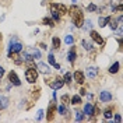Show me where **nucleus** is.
<instances>
[{
    "instance_id": "nucleus-1",
    "label": "nucleus",
    "mask_w": 123,
    "mask_h": 123,
    "mask_svg": "<svg viewBox=\"0 0 123 123\" xmlns=\"http://www.w3.org/2000/svg\"><path fill=\"white\" fill-rule=\"evenodd\" d=\"M69 11H70L71 18H73V23H74V25H76V27H78V28H81V27H83V24H84V14H83L81 8H78L77 6H71Z\"/></svg>"
},
{
    "instance_id": "nucleus-2",
    "label": "nucleus",
    "mask_w": 123,
    "mask_h": 123,
    "mask_svg": "<svg viewBox=\"0 0 123 123\" xmlns=\"http://www.w3.org/2000/svg\"><path fill=\"white\" fill-rule=\"evenodd\" d=\"M25 78H27L28 83L34 84L37 81V78H38V70L35 67H28V70L25 71Z\"/></svg>"
},
{
    "instance_id": "nucleus-3",
    "label": "nucleus",
    "mask_w": 123,
    "mask_h": 123,
    "mask_svg": "<svg viewBox=\"0 0 123 123\" xmlns=\"http://www.w3.org/2000/svg\"><path fill=\"white\" fill-rule=\"evenodd\" d=\"M57 112V105L55 104V101H52L50 104H49V108H48V115H46V119L48 120H53V116H55V113Z\"/></svg>"
},
{
    "instance_id": "nucleus-4",
    "label": "nucleus",
    "mask_w": 123,
    "mask_h": 123,
    "mask_svg": "<svg viewBox=\"0 0 123 123\" xmlns=\"http://www.w3.org/2000/svg\"><path fill=\"white\" fill-rule=\"evenodd\" d=\"M48 84L52 87V90H60L62 87L64 85V81H63L62 77H56V78H53V81H50Z\"/></svg>"
},
{
    "instance_id": "nucleus-5",
    "label": "nucleus",
    "mask_w": 123,
    "mask_h": 123,
    "mask_svg": "<svg viewBox=\"0 0 123 123\" xmlns=\"http://www.w3.org/2000/svg\"><path fill=\"white\" fill-rule=\"evenodd\" d=\"M8 80H10V83H11L13 85H17V87H18V85H21V81H20L18 76L15 74V71H13V70L8 73Z\"/></svg>"
},
{
    "instance_id": "nucleus-6",
    "label": "nucleus",
    "mask_w": 123,
    "mask_h": 123,
    "mask_svg": "<svg viewBox=\"0 0 123 123\" xmlns=\"http://www.w3.org/2000/svg\"><path fill=\"white\" fill-rule=\"evenodd\" d=\"M21 49H23V45L20 42H13V43H10L8 53H18V52H21Z\"/></svg>"
},
{
    "instance_id": "nucleus-7",
    "label": "nucleus",
    "mask_w": 123,
    "mask_h": 123,
    "mask_svg": "<svg viewBox=\"0 0 123 123\" xmlns=\"http://www.w3.org/2000/svg\"><path fill=\"white\" fill-rule=\"evenodd\" d=\"M25 53H28L32 59H41V57H42V56H41V52H39L38 49H35V48H28V49L25 50Z\"/></svg>"
},
{
    "instance_id": "nucleus-8",
    "label": "nucleus",
    "mask_w": 123,
    "mask_h": 123,
    "mask_svg": "<svg viewBox=\"0 0 123 123\" xmlns=\"http://www.w3.org/2000/svg\"><path fill=\"white\" fill-rule=\"evenodd\" d=\"M91 38L94 39V41H95L98 45H102V46L105 45V41H104V38L101 37V35L98 34V32H97V31H92V30H91Z\"/></svg>"
},
{
    "instance_id": "nucleus-9",
    "label": "nucleus",
    "mask_w": 123,
    "mask_h": 123,
    "mask_svg": "<svg viewBox=\"0 0 123 123\" xmlns=\"http://www.w3.org/2000/svg\"><path fill=\"white\" fill-rule=\"evenodd\" d=\"M101 102H111L112 101V94L109 91H101Z\"/></svg>"
},
{
    "instance_id": "nucleus-10",
    "label": "nucleus",
    "mask_w": 123,
    "mask_h": 123,
    "mask_svg": "<svg viewBox=\"0 0 123 123\" xmlns=\"http://www.w3.org/2000/svg\"><path fill=\"white\" fill-rule=\"evenodd\" d=\"M50 13H52V17H53L55 21L60 18V14H59V11H57V7H56V4H55V3H52V4H50Z\"/></svg>"
},
{
    "instance_id": "nucleus-11",
    "label": "nucleus",
    "mask_w": 123,
    "mask_h": 123,
    "mask_svg": "<svg viewBox=\"0 0 123 123\" xmlns=\"http://www.w3.org/2000/svg\"><path fill=\"white\" fill-rule=\"evenodd\" d=\"M38 69H39V71H41L42 74H49V73H50V69H49V66H48L46 63H42V62H41V63L38 64Z\"/></svg>"
},
{
    "instance_id": "nucleus-12",
    "label": "nucleus",
    "mask_w": 123,
    "mask_h": 123,
    "mask_svg": "<svg viewBox=\"0 0 123 123\" xmlns=\"http://www.w3.org/2000/svg\"><path fill=\"white\" fill-rule=\"evenodd\" d=\"M74 80H76L78 84H83L84 83V73L80 71V70H77L76 73H74Z\"/></svg>"
},
{
    "instance_id": "nucleus-13",
    "label": "nucleus",
    "mask_w": 123,
    "mask_h": 123,
    "mask_svg": "<svg viewBox=\"0 0 123 123\" xmlns=\"http://www.w3.org/2000/svg\"><path fill=\"white\" fill-rule=\"evenodd\" d=\"M76 57H77V55H76V48H74V46H71V49H70L69 55H67V59H69L70 63H74Z\"/></svg>"
},
{
    "instance_id": "nucleus-14",
    "label": "nucleus",
    "mask_w": 123,
    "mask_h": 123,
    "mask_svg": "<svg viewBox=\"0 0 123 123\" xmlns=\"http://www.w3.org/2000/svg\"><path fill=\"white\" fill-rule=\"evenodd\" d=\"M97 74H98V69H97V67H88V69H87V76L90 77V78L97 77Z\"/></svg>"
},
{
    "instance_id": "nucleus-15",
    "label": "nucleus",
    "mask_w": 123,
    "mask_h": 123,
    "mask_svg": "<svg viewBox=\"0 0 123 123\" xmlns=\"http://www.w3.org/2000/svg\"><path fill=\"white\" fill-rule=\"evenodd\" d=\"M109 20H111V17H99V20H98V25H99L101 28H104V27L109 23Z\"/></svg>"
},
{
    "instance_id": "nucleus-16",
    "label": "nucleus",
    "mask_w": 123,
    "mask_h": 123,
    "mask_svg": "<svg viewBox=\"0 0 123 123\" xmlns=\"http://www.w3.org/2000/svg\"><path fill=\"white\" fill-rule=\"evenodd\" d=\"M119 67H120L119 62H115V63L111 66V69H109V73H111V74H116V73L119 71Z\"/></svg>"
},
{
    "instance_id": "nucleus-17",
    "label": "nucleus",
    "mask_w": 123,
    "mask_h": 123,
    "mask_svg": "<svg viewBox=\"0 0 123 123\" xmlns=\"http://www.w3.org/2000/svg\"><path fill=\"white\" fill-rule=\"evenodd\" d=\"M84 112H85L88 116L94 115V106H92L91 104H87V105L84 106Z\"/></svg>"
},
{
    "instance_id": "nucleus-18",
    "label": "nucleus",
    "mask_w": 123,
    "mask_h": 123,
    "mask_svg": "<svg viewBox=\"0 0 123 123\" xmlns=\"http://www.w3.org/2000/svg\"><path fill=\"white\" fill-rule=\"evenodd\" d=\"M70 102H71L73 105H78V104H81V97H80V95H74V97L70 98Z\"/></svg>"
},
{
    "instance_id": "nucleus-19",
    "label": "nucleus",
    "mask_w": 123,
    "mask_h": 123,
    "mask_svg": "<svg viewBox=\"0 0 123 123\" xmlns=\"http://www.w3.org/2000/svg\"><path fill=\"white\" fill-rule=\"evenodd\" d=\"M49 63H50V64H53L55 66V69H60V64H59V63H56V60H55V56L53 55H49Z\"/></svg>"
},
{
    "instance_id": "nucleus-20",
    "label": "nucleus",
    "mask_w": 123,
    "mask_h": 123,
    "mask_svg": "<svg viewBox=\"0 0 123 123\" xmlns=\"http://www.w3.org/2000/svg\"><path fill=\"white\" fill-rule=\"evenodd\" d=\"M56 7H57L59 14H66V13H67V7H66L64 4H56Z\"/></svg>"
},
{
    "instance_id": "nucleus-21",
    "label": "nucleus",
    "mask_w": 123,
    "mask_h": 123,
    "mask_svg": "<svg viewBox=\"0 0 123 123\" xmlns=\"http://www.w3.org/2000/svg\"><path fill=\"white\" fill-rule=\"evenodd\" d=\"M7 105H8V99H7V98L0 97V108H1V109H4V108H7Z\"/></svg>"
},
{
    "instance_id": "nucleus-22",
    "label": "nucleus",
    "mask_w": 123,
    "mask_h": 123,
    "mask_svg": "<svg viewBox=\"0 0 123 123\" xmlns=\"http://www.w3.org/2000/svg\"><path fill=\"white\" fill-rule=\"evenodd\" d=\"M43 24H45V25H48V27H55V20L45 17V18H43Z\"/></svg>"
},
{
    "instance_id": "nucleus-23",
    "label": "nucleus",
    "mask_w": 123,
    "mask_h": 123,
    "mask_svg": "<svg viewBox=\"0 0 123 123\" xmlns=\"http://www.w3.org/2000/svg\"><path fill=\"white\" fill-rule=\"evenodd\" d=\"M57 111H59V113H60V115H66V113H69V112H67V108H66V105H63V104L57 106Z\"/></svg>"
},
{
    "instance_id": "nucleus-24",
    "label": "nucleus",
    "mask_w": 123,
    "mask_h": 123,
    "mask_svg": "<svg viewBox=\"0 0 123 123\" xmlns=\"http://www.w3.org/2000/svg\"><path fill=\"white\" fill-rule=\"evenodd\" d=\"M52 42H53V48L55 49H59V48H60V39L57 38V37H53Z\"/></svg>"
},
{
    "instance_id": "nucleus-25",
    "label": "nucleus",
    "mask_w": 123,
    "mask_h": 123,
    "mask_svg": "<svg viewBox=\"0 0 123 123\" xmlns=\"http://www.w3.org/2000/svg\"><path fill=\"white\" fill-rule=\"evenodd\" d=\"M64 42H66L67 45H73V42H74V38H73V35H66V38H64Z\"/></svg>"
},
{
    "instance_id": "nucleus-26",
    "label": "nucleus",
    "mask_w": 123,
    "mask_h": 123,
    "mask_svg": "<svg viewBox=\"0 0 123 123\" xmlns=\"http://www.w3.org/2000/svg\"><path fill=\"white\" fill-rule=\"evenodd\" d=\"M104 116H105L106 119H111V117L113 116V113H112V108H108L106 111L104 112Z\"/></svg>"
},
{
    "instance_id": "nucleus-27",
    "label": "nucleus",
    "mask_w": 123,
    "mask_h": 123,
    "mask_svg": "<svg viewBox=\"0 0 123 123\" xmlns=\"http://www.w3.org/2000/svg\"><path fill=\"white\" fill-rule=\"evenodd\" d=\"M60 101H62V104H63V105H67V104L70 102V98H69V95H67V94H66V95H62Z\"/></svg>"
},
{
    "instance_id": "nucleus-28",
    "label": "nucleus",
    "mask_w": 123,
    "mask_h": 123,
    "mask_svg": "<svg viewBox=\"0 0 123 123\" xmlns=\"http://www.w3.org/2000/svg\"><path fill=\"white\" fill-rule=\"evenodd\" d=\"M81 43H83V46H84L87 50H91V49H92V45L90 43V42H88V41H87V39H84V41H83Z\"/></svg>"
},
{
    "instance_id": "nucleus-29",
    "label": "nucleus",
    "mask_w": 123,
    "mask_h": 123,
    "mask_svg": "<svg viewBox=\"0 0 123 123\" xmlns=\"http://www.w3.org/2000/svg\"><path fill=\"white\" fill-rule=\"evenodd\" d=\"M63 81H64V83H67V84H69L70 81H71V74H70L69 71L64 74V77H63Z\"/></svg>"
},
{
    "instance_id": "nucleus-30",
    "label": "nucleus",
    "mask_w": 123,
    "mask_h": 123,
    "mask_svg": "<svg viewBox=\"0 0 123 123\" xmlns=\"http://www.w3.org/2000/svg\"><path fill=\"white\" fill-rule=\"evenodd\" d=\"M109 23H111V24H109V25H111V28H112L113 31H115L116 28H117V24H116V21H115V20H112V17H111V20H109Z\"/></svg>"
},
{
    "instance_id": "nucleus-31",
    "label": "nucleus",
    "mask_w": 123,
    "mask_h": 123,
    "mask_svg": "<svg viewBox=\"0 0 123 123\" xmlns=\"http://www.w3.org/2000/svg\"><path fill=\"white\" fill-rule=\"evenodd\" d=\"M84 119V115L81 113V112H77V116H76V122H81Z\"/></svg>"
},
{
    "instance_id": "nucleus-32",
    "label": "nucleus",
    "mask_w": 123,
    "mask_h": 123,
    "mask_svg": "<svg viewBox=\"0 0 123 123\" xmlns=\"http://www.w3.org/2000/svg\"><path fill=\"white\" fill-rule=\"evenodd\" d=\"M88 11H95V10H97V6H95V4H88Z\"/></svg>"
},
{
    "instance_id": "nucleus-33",
    "label": "nucleus",
    "mask_w": 123,
    "mask_h": 123,
    "mask_svg": "<svg viewBox=\"0 0 123 123\" xmlns=\"http://www.w3.org/2000/svg\"><path fill=\"white\" fill-rule=\"evenodd\" d=\"M42 117H43V111L41 109V111H38V116H37V119H38V120H41Z\"/></svg>"
},
{
    "instance_id": "nucleus-34",
    "label": "nucleus",
    "mask_w": 123,
    "mask_h": 123,
    "mask_svg": "<svg viewBox=\"0 0 123 123\" xmlns=\"http://www.w3.org/2000/svg\"><path fill=\"white\" fill-rule=\"evenodd\" d=\"M85 24H87V25H85V30H90V28L92 27V23H91V20H88V21H85Z\"/></svg>"
},
{
    "instance_id": "nucleus-35",
    "label": "nucleus",
    "mask_w": 123,
    "mask_h": 123,
    "mask_svg": "<svg viewBox=\"0 0 123 123\" xmlns=\"http://www.w3.org/2000/svg\"><path fill=\"white\" fill-rule=\"evenodd\" d=\"M3 76H4V69H3V67L0 66V78H1Z\"/></svg>"
},
{
    "instance_id": "nucleus-36",
    "label": "nucleus",
    "mask_w": 123,
    "mask_h": 123,
    "mask_svg": "<svg viewBox=\"0 0 123 123\" xmlns=\"http://www.w3.org/2000/svg\"><path fill=\"white\" fill-rule=\"evenodd\" d=\"M115 120H116V122H122V117H120V115H116L115 116Z\"/></svg>"
},
{
    "instance_id": "nucleus-37",
    "label": "nucleus",
    "mask_w": 123,
    "mask_h": 123,
    "mask_svg": "<svg viewBox=\"0 0 123 123\" xmlns=\"http://www.w3.org/2000/svg\"><path fill=\"white\" fill-rule=\"evenodd\" d=\"M80 94H81V95H84V94H85V90H84V88H81V90H80Z\"/></svg>"
},
{
    "instance_id": "nucleus-38",
    "label": "nucleus",
    "mask_w": 123,
    "mask_h": 123,
    "mask_svg": "<svg viewBox=\"0 0 123 123\" xmlns=\"http://www.w3.org/2000/svg\"><path fill=\"white\" fill-rule=\"evenodd\" d=\"M39 46H41V48H42V49H46V48H48V46H46L45 43H41V45H39Z\"/></svg>"
},
{
    "instance_id": "nucleus-39",
    "label": "nucleus",
    "mask_w": 123,
    "mask_h": 123,
    "mask_svg": "<svg viewBox=\"0 0 123 123\" xmlns=\"http://www.w3.org/2000/svg\"><path fill=\"white\" fill-rule=\"evenodd\" d=\"M0 42H1V34H0Z\"/></svg>"
}]
</instances>
